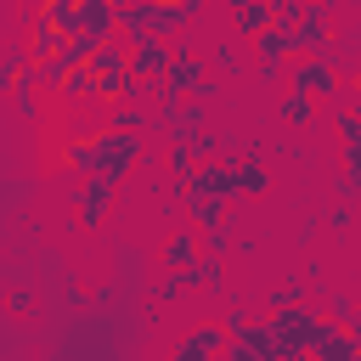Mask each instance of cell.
I'll return each mask as SVG.
<instances>
[{"label": "cell", "instance_id": "cell-11", "mask_svg": "<svg viewBox=\"0 0 361 361\" xmlns=\"http://www.w3.org/2000/svg\"><path fill=\"white\" fill-rule=\"evenodd\" d=\"M79 34H90L96 45L118 39V6L113 0H79Z\"/></svg>", "mask_w": 361, "mask_h": 361}, {"label": "cell", "instance_id": "cell-24", "mask_svg": "<svg viewBox=\"0 0 361 361\" xmlns=\"http://www.w3.org/2000/svg\"><path fill=\"white\" fill-rule=\"evenodd\" d=\"M243 68H248V56H243L237 45H214V51H209V73H226V79H231V73H243Z\"/></svg>", "mask_w": 361, "mask_h": 361}, {"label": "cell", "instance_id": "cell-9", "mask_svg": "<svg viewBox=\"0 0 361 361\" xmlns=\"http://www.w3.org/2000/svg\"><path fill=\"white\" fill-rule=\"evenodd\" d=\"M248 51H254V62H271V68H288L299 51H293V23H271V28H259L254 39H248Z\"/></svg>", "mask_w": 361, "mask_h": 361}, {"label": "cell", "instance_id": "cell-1", "mask_svg": "<svg viewBox=\"0 0 361 361\" xmlns=\"http://www.w3.org/2000/svg\"><path fill=\"white\" fill-rule=\"evenodd\" d=\"M141 158V135L135 130H102V135H85L68 147V169L73 175H107V180H124Z\"/></svg>", "mask_w": 361, "mask_h": 361}, {"label": "cell", "instance_id": "cell-17", "mask_svg": "<svg viewBox=\"0 0 361 361\" xmlns=\"http://www.w3.org/2000/svg\"><path fill=\"white\" fill-rule=\"evenodd\" d=\"M62 39H68V34H62V28H51V23L34 11V28H28V56H34V62H45V56H56V51H62Z\"/></svg>", "mask_w": 361, "mask_h": 361}, {"label": "cell", "instance_id": "cell-21", "mask_svg": "<svg viewBox=\"0 0 361 361\" xmlns=\"http://www.w3.org/2000/svg\"><path fill=\"white\" fill-rule=\"evenodd\" d=\"M56 56H62L68 68H90V62H96V39H90V34H68Z\"/></svg>", "mask_w": 361, "mask_h": 361}, {"label": "cell", "instance_id": "cell-33", "mask_svg": "<svg viewBox=\"0 0 361 361\" xmlns=\"http://www.w3.org/2000/svg\"><path fill=\"white\" fill-rule=\"evenodd\" d=\"M254 79H259L265 90H276V85H288V68H271V62H254Z\"/></svg>", "mask_w": 361, "mask_h": 361}, {"label": "cell", "instance_id": "cell-31", "mask_svg": "<svg viewBox=\"0 0 361 361\" xmlns=\"http://www.w3.org/2000/svg\"><path fill=\"white\" fill-rule=\"evenodd\" d=\"M6 305H11V316H34V288H28V282H17Z\"/></svg>", "mask_w": 361, "mask_h": 361}, {"label": "cell", "instance_id": "cell-35", "mask_svg": "<svg viewBox=\"0 0 361 361\" xmlns=\"http://www.w3.org/2000/svg\"><path fill=\"white\" fill-rule=\"evenodd\" d=\"M11 96H17V113H23V118H39V102H34V90H28V85H17Z\"/></svg>", "mask_w": 361, "mask_h": 361}, {"label": "cell", "instance_id": "cell-37", "mask_svg": "<svg viewBox=\"0 0 361 361\" xmlns=\"http://www.w3.org/2000/svg\"><path fill=\"white\" fill-rule=\"evenodd\" d=\"M344 327H350V338H361V305H355V316H350Z\"/></svg>", "mask_w": 361, "mask_h": 361}, {"label": "cell", "instance_id": "cell-25", "mask_svg": "<svg viewBox=\"0 0 361 361\" xmlns=\"http://www.w3.org/2000/svg\"><path fill=\"white\" fill-rule=\"evenodd\" d=\"M197 288V271L186 265V271H164L158 276V299H180V293H192Z\"/></svg>", "mask_w": 361, "mask_h": 361}, {"label": "cell", "instance_id": "cell-32", "mask_svg": "<svg viewBox=\"0 0 361 361\" xmlns=\"http://www.w3.org/2000/svg\"><path fill=\"white\" fill-rule=\"evenodd\" d=\"M333 186H338V197H344V203H361V175H355V169H338V180H333Z\"/></svg>", "mask_w": 361, "mask_h": 361}, {"label": "cell", "instance_id": "cell-26", "mask_svg": "<svg viewBox=\"0 0 361 361\" xmlns=\"http://www.w3.org/2000/svg\"><path fill=\"white\" fill-rule=\"evenodd\" d=\"M231 237H237V220L226 214L220 226H209V231H203V254H214V259H220V254L231 248Z\"/></svg>", "mask_w": 361, "mask_h": 361}, {"label": "cell", "instance_id": "cell-27", "mask_svg": "<svg viewBox=\"0 0 361 361\" xmlns=\"http://www.w3.org/2000/svg\"><path fill=\"white\" fill-rule=\"evenodd\" d=\"M164 164H169V175H175V180H186V175L197 169V158H192V147H186V141H169V152H164Z\"/></svg>", "mask_w": 361, "mask_h": 361}, {"label": "cell", "instance_id": "cell-3", "mask_svg": "<svg viewBox=\"0 0 361 361\" xmlns=\"http://www.w3.org/2000/svg\"><path fill=\"white\" fill-rule=\"evenodd\" d=\"M180 192H192V197H220V203H237L243 192H237V164H226V158H203L186 180H180Z\"/></svg>", "mask_w": 361, "mask_h": 361}, {"label": "cell", "instance_id": "cell-22", "mask_svg": "<svg viewBox=\"0 0 361 361\" xmlns=\"http://www.w3.org/2000/svg\"><path fill=\"white\" fill-rule=\"evenodd\" d=\"M51 28H62V34H79V0H45V11H39Z\"/></svg>", "mask_w": 361, "mask_h": 361}, {"label": "cell", "instance_id": "cell-30", "mask_svg": "<svg viewBox=\"0 0 361 361\" xmlns=\"http://www.w3.org/2000/svg\"><path fill=\"white\" fill-rule=\"evenodd\" d=\"M350 226H355V203H344V197H338V203L327 209V231H350Z\"/></svg>", "mask_w": 361, "mask_h": 361}, {"label": "cell", "instance_id": "cell-18", "mask_svg": "<svg viewBox=\"0 0 361 361\" xmlns=\"http://www.w3.org/2000/svg\"><path fill=\"white\" fill-rule=\"evenodd\" d=\"M276 113H282V124H310V118H316V96H305V90H282Z\"/></svg>", "mask_w": 361, "mask_h": 361}, {"label": "cell", "instance_id": "cell-4", "mask_svg": "<svg viewBox=\"0 0 361 361\" xmlns=\"http://www.w3.org/2000/svg\"><path fill=\"white\" fill-rule=\"evenodd\" d=\"M113 192H118V180H107V175H79V186H73V214H79L85 231H96V226L107 220Z\"/></svg>", "mask_w": 361, "mask_h": 361}, {"label": "cell", "instance_id": "cell-34", "mask_svg": "<svg viewBox=\"0 0 361 361\" xmlns=\"http://www.w3.org/2000/svg\"><path fill=\"white\" fill-rule=\"evenodd\" d=\"M192 271H197V288H214V282H220V259H214V254H203Z\"/></svg>", "mask_w": 361, "mask_h": 361}, {"label": "cell", "instance_id": "cell-28", "mask_svg": "<svg viewBox=\"0 0 361 361\" xmlns=\"http://www.w3.org/2000/svg\"><path fill=\"white\" fill-rule=\"evenodd\" d=\"M186 147H192V158L203 164V158H220V147H226V135H220V130H203V135H192Z\"/></svg>", "mask_w": 361, "mask_h": 361}, {"label": "cell", "instance_id": "cell-36", "mask_svg": "<svg viewBox=\"0 0 361 361\" xmlns=\"http://www.w3.org/2000/svg\"><path fill=\"white\" fill-rule=\"evenodd\" d=\"M220 322H226V333H243V327H248V322H254V316H248V310H243V305H231V310H226V316H220Z\"/></svg>", "mask_w": 361, "mask_h": 361}, {"label": "cell", "instance_id": "cell-15", "mask_svg": "<svg viewBox=\"0 0 361 361\" xmlns=\"http://www.w3.org/2000/svg\"><path fill=\"white\" fill-rule=\"evenodd\" d=\"M96 79H113V73H130V39L118 34V39H107V45H96Z\"/></svg>", "mask_w": 361, "mask_h": 361}, {"label": "cell", "instance_id": "cell-8", "mask_svg": "<svg viewBox=\"0 0 361 361\" xmlns=\"http://www.w3.org/2000/svg\"><path fill=\"white\" fill-rule=\"evenodd\" d=\"M271 322H276V333H282V338H293V344H305V350H310V338H316V327L327 322V310L305 299V305H288V310H271Z\"/></svg>", "mask_w": 361, "mask_h": 361}, {"label": "cell", "instance_id": "cell-7", "mask_svg": "<svg viewBox=\"0 0 361 361\" xmlns=\"http://www.w3.org/2000/svg\"><path fill=\"white\" fill-rule=\"evenodd\" d=\"M214 73H209V56H197V51H175V62H169V73H164V85L175 90V96H203V85H209Z\"/></svg>", "mask_w": 361, "mask_h": 361}, {"label": "cell", "instance_id": "cell-6", "mask_svg": "<svg viewBox=\"0 0 361 361\" xmlns=\"http://www.w3.org/2000/svg\"><path fill=\"white\" fill-rule=\"evenodd\" d=\"M130 39V73L135 79H164L169 62H175V45L164 34H124Z\"/></svg>", "mask_w": 361, "mask_h": 361}, {"label": "cell", "instance_id": "cell-20", "mask_svg": "<svg viewBox=\"0 0 361 361\" xmlns=\"http://www.w3.org/2000/svg\"><path fill=\"white\" fill-rule=\"evenodd\" d=\"M231 17H237V28H243V34H248V39H254V34H259V28H271V23H276V17H271V6H265V0H243V6H237V11H231Z\"/></svg>", "mask_w": 361, "mask_h": 361}, {"label": "cell", "instance_id": "cell-23", "mask_svg": "<svg viewBox=\"0 0 361 361\" xmlns=\"http://www.w3.org/2000/svg\"><path fill=\"white\" fill-rule=\"evenodd\" d=\"M305 288H310V276H305V271H299V276H288V282H276V288H271V310L305 305Z\"/></svg>", "mask_w": 361, "mask_h": 361}, {"label": "cell", "instance_id": "cell-13", "mask_svg": "<svg viewBox=\"0 0 361 361\" xmlns=\"http://www.w3.org/2000/svg\"><path fill=\"white\" fill-rule=\"evenodd\" d=\"M203 130H209V102L186 96V102H180V113L169 118V141H192V135H203Z\"/></svg>", "mask_w": 361, "mask_h": 361}, {"label": "cell", "instance_id": "cell-5", "mask_svg": "<svg viewBox=\"0 0 361 361\" xmlns=\"http://www.w3.org/2000/svg\"><path fill=\"white\" fill-rule=\"evenodd\" d=\"M226 322H203V327H192V333H180L175 344H169V355L164 361H220L226 355Z\"/></svg>", "mask_w": 361, "mask_h": 361}, {"label": "cell", "instance_id": "cell-2", "mask_svg": "<svg viewBox=\"0 0 361 361\" xmlns=\"http://www.w3.org/2000/svg\"><path fill=\"white\" fill-rule=\"evenodd\" d=\"M288 90H305L316 102L338 96V62L333 56H293L288 62Z\"/></svg>", "mask_w": 361, "mask_h": 361}, {"label": "cell", "instance_id": "cell-14", "mask_svg": "<svg viewBox=\"0 0 361 361\" xmlns=\"http://www.w3.org/2000/svg\"><path fill=\"white\" fill-rule=\"evenodd\" d=\"M62 90V102H102V79H96V68H68V79L56 85Z\"/></svg>", "mask_w": 361, "mask_h": 361}, {"label": "cell", "instance_id": "cell-29", "mask_svg": "<svg viewBox=\"0 0 361 361\" xmlns=\"http://www.w3.org/2000/svg\"><path fill=\"white\" fill-rule=\"evenodd\" d=\"M322 310H327L333 322H350V316H355V293H344V288H333V293L322 299Z\"/></svg>", "mask_w": 361, "mask_h": 361}, {"label": "cell", "instance_id": "cell-16", "mask_svg": "<svg viewBox=\"0 0 361 361\" xmlns=\"http://www.w3.org/2000/svg\"><path fill=\"white\" fill-rule=\"evenodd\" d=\"M107 130H135V135H147V130H158V118H152L141 102H113V113H107Z\"/></svg>", "mask_w": 361, "mask_h": 361}, {"label": "cell", "instance_id": "cell-10", "mask_svg": "<svg viewBox=\"0 0 361 361\" xmlns=\"http://www.w3.org/2000/svg\"><path fill=\"white\" fill-rule=\"evenodd\" d=\"M158 259H164V271H186V265H197V259H203V231H197V226H175V231L164 237Z\"/></svg>", "mask_w": 361, "mask_h": 361}, {"label": "cell", "instance_id": "cell-19", "mask_svg": "<svg viewBox=\"0 0 361 361\" xmlns=\"http://www.w3.org/2000/svg\"><path fill=\"white\" fill-rule=\"evenodd\" d=\"M237 192H243V197H265V192H271V169H265L259 158L237 164Z\"/></svg>", "mask_w": 361, "mask_h": 361}, {"label": "cell", "instance_id": "cell-12", "mask_svg": "<svg viewBox=\"0 0 361 361\" xmlns=\"http://www.w3.org/2000/svg\"><path fill=\"white\" fill-rule=\"evenodd\" d=\"M333 124H338L344 169H355V175H361V113H355V107H338V113H333Z\"/></svg>", "mask_w": 361, "mask_h": 361}]
</instances>
